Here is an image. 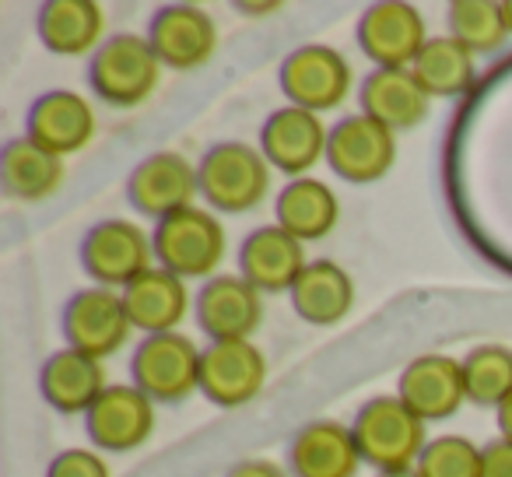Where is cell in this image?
Here are the masks:
<instances>
[{
	"mask_svg": "<svg viewBox=\"0 0 512 477\" xmlns=\"http://www.w3.org/2000/svg\"><path fill=\"white\" fill-rule=\"evenodd\" d=\"M351 435L358 442L362 463L386 470H407L425 453V421L411 411L400 397H372L355 414Z\"/></svg>",
	"mask_w": 512,
	"mask_h": 477,
	"instance_id": "cell-1",
	"label": "cell"
},
{
	"mask_svg": "<svg viewBox=\"0 0 512 477\" xmlns=\"http://www.w3.org/2000/svg\"><path fill=\"white\" fill-rule=\"evenodd\" d=\"M200 197L221 214L253 211L271 190V162L264 151L242 141H221L197 165Z\"/></svg>",
	"mask_w": 512,
	"mask_h": 477,
	"instance_id": "cell-2",
	"label": "cell"
},
{
	"mask_svg": "<svg viewBox=\"0 0 512 477\" xmlns=\"http://www.w3.org/2000/svg\"><path fill=\"white\" fill-rule=\"evenodd\" d=\"M151 246L165 271L176 278H214L225 260V228L204 207H186L162 218L151 232Z\"/></svg>",
	"mask_w": 512,
	"mask_h": 477,
	"instance_id": "cell-3",
	"label": "cell"
},
{
	"mask_svg": "<svg viewBox=\"0 0 512 477\" xmlns=\"http://www.w3.org/2000/svg\"><path fill=\"white\" fill-rule=\"evenodd\" d=\"M158 78H162V60L155 57L148 39L130 36V32L106 39L92 53V64H88V85H92V92L102 102L120 109L141 106L158 88Z\"/></svg>",
	"mask_w": 512,
	"mask_h": 477,
	"instance_id": "cell-4",
	"label": "cell"
},
{
	"mask_svg": "<svg viewBox=\"0 0 512 477\" xmlns=\"http://www.w3.org/2000/svg\"><path fill=\"white\" fill-rule=\"evenodd\" d=\"M200 358L204 351L176 330L151 334L130 358V376L155 404H183L193 390H200Z\"/></svg>",
	"mask_w": 512,
	"mask_h": 477,
	"instance_id": "cell-5",
	"label": "cell"
},
{
	"mask_svg": "<svg viewBox=\"0 0 512 477\" xmlns=\"http://www.w3.org/2000/svg\"><path fill=\"white\" fill-rule=\"evenodd\" d=\"M151 235L141 232V225L127 218H106L88 228L85 243H81V264L95 288H127L144 271H151Z\"/></svg>",
	"mask_w": 512,
	"mask_h": 477,
	"instance_id": "cell-6",
	"label": "cell"
},
{
	"mask_svg": "<svg viewBox=\"0 0 512 477\" xmlns=\"http://www.w3.org/2000/svg\"><path fill=\"white\" fill-rule=\"evenodd\" d=\"M425 43V18L404 0H379L358 18V46L383 71H411Z\"/></svg>",
	"mask_w": 512,
	"mask_h": 477,
	"instance_id": "cell-7",
	"label": "cell"
},
{
	"mask_svg": "<svg viewBox=\"0 0 512 477\" xmlns=\"http://www.w3.org/2000/svg\"><path fill=\"white\" fill-rule=\"evenodd\" d=\"M327 162L344 183H376L397 162V134L365 113L344 116L337 127H330Z\"/></svg>",
	"mask_w": 512,
	"mask_h": 477,
	"instance_id": "cell-8",
	"label": "cell"
},
{
	"mask_svg": "<svg viewBox=\"0 0 512 477\" xmlns=\"http://www.w3.org/2000/svg\"><path fill=\"white\" fill-rule=\"evenodd\" d=\"M278 85L288 106L323 113V109H334L337 102H344L351 88V67L334 46H299L281 64Z\"/></svg>",
	"mask_w": 512,
	"mask_h": 477,
	"instance_id": "cell-9",
	"label": "cell"
},
{
	"mask_svg": "<svg viewBox=\"0 0 512 477\" xmlns=\"http://www.w3.org/2000/svg\"><path fill=\"white\" fill-rule=\"evenodd\" d=\"M130 330L134 323L123 306V295H116L113 288H85L64 309L67 348L99 358V362L127 344Z\"/></svg>",
	"mask_w": 512,
	"mask_h": 477,
	"instance_id": "cell-10",
	"label": "cell"
},
{
	"mask_svg": "<svg viewBox=\"0 0 512 477\" xmlns=\"http://www.w3.org/2000/svg\"><path fill=\"white\" fill-rule=\"evenodd\" d=\"M197 193H200L197 169L179 151H155L141 165H134V172L127 179V197L134 204V211L158 221L193 207Z\"/></svg>",
	"mask_w": 512,
	"mask_h": 477,
	"instance_id": "cell-11",
	"label": "cell"
},
{
	"mask_svg": "<svg viewBox=\"0 0 512 477\" xmlns=\"http://www.w3.org/2000/svg\"><path fill=\"white\" fill-rule=\"evenodd\" d=\"M267 362L249 341H211L200 358V393L218 407H242L264 390Z\"/></svg>",
	"mask_w": 512,
	"mask_h": 477,
	"instance_id": "cell-12",
	"label": "cell"
},
{
	"mask_svg": "<svg viewBox=\"0 0 512 477\" xmlns=\"http://www.w3.org/2000/svg\"><path fill=\"white\" fill-rule=\"evenodd\" d=\"M327 141L330 130L320 123V116L299 106L274 109L264 127H260L264 158L292 179H302L320 158H327Z\"/></svg>",
	"mask_w": 512,
	"mask_h": 477,
	"instance_id": "cell-13",
	"label": "cell"
},
{
	"mask_svg": "<svg viewBox=\"0 0 512 477\" xmlns=\"http://www.w3.org/2000/svg\"><path fill=\"white\" fill-rule=\"evenodd\" d=\"M148 43L162 60V67L193 71L211 60L214 46H218V25L207 11L193 8V4H165L151 18Z\"/></svg>",
	"mask_w": 512,
	"mask_h": 477,
	"instance_id": "cell-14",
	"label": "cell"
},
{
	"mask_svg": "<svg viewBox=\"0 0 512 477\" xmlns=\"http://www.w3.org/2000/svg\"><path fill=\"white\" fill-rule=\"evenodd\" d=\"M88 439L106 453H130L141 442H148L155 428V400L137 386L113 383L106 386L95 407L85 414Z\"/></svg>",
	"mask_w": 512,
	"mask_h": 477,
	"instance_id": "cell-15",
	"label": "cell"
},
{
	"mask_svg": "<svg viewBox=\"0 0 512 477\" xmlns=\"http://www.w3.org/2000/svg\"><path fill=\"white\" fill-rule=\"evenodd\" d=\"M264 320V299L242 274H214L197 292V323L211 341H246Z\"/></svg>",
	"mask_w": 512,
	"mask_h": 477,
	"instance_id": "cell-16",
	"label": "cell"
},
{
	"mask_svg": "<svg viewBox=\"0 0 512 477\" xmlns=\"http://www.w3.org/2000/svg\"><path fill=\"white\" fill-rule=\"evenodd\" d=\"M309 267L306 246L281 225H264L246 235L239 250V271L256 292H292L295 281Z\"/></svg>",
	"mask_w": 512,
	"mask_h": 477,
	"instance_id": "cell-17",
	"label": "cell"
},
{
	"mask_svg": "<svg viewBox=\"0 0 512 477\" xmlns=\"http://www.w3.org/2000/svg\"><path fill=\"white\" fill-rule=\"evenodd\" d=\"M397 397L418 414L421 421L453 418L467 400L463 386V362L449 355H421L400 372Z\"/></svg>",
	"mask_w": 512,
	"mask_h": 477,
	"instance_id": "cell-18",
	"label": "cell"
},
{
	"mask_svg": "<svg viewBox=\"0 0 512 477\" xmlns=\"http://www.w3.org/2000/svg\"><path fill=\"white\" fill-rule=\"evenodd\" d=\"M25 137L60 158L74 155L95 137V113L78 92H67V88L43 92L29 109Z\"/></svg>",
	"mask_w": 512,
	"mask_h": 477,
	"instance_id": "cell-19",
	"label": "cell"
},
{
	"mask_svg": "<svg viewBox=\"0 0 512 477\" xmlns=\"http://www.w3.org/2000/svg\"><path fill=\"white\" fill-rule=\"evenodd\" d=\"M288 467L295 477H355L362 453L348 425L323 418L299 428L288 449Z\"/></svg>",
	"mask_w": 512,
	"mask_h": 477,
	"instance_id": "cell-20",
	"label": "cell"
},
{
	"mask_svg": "<svg viewBox=\"0 0 512 477\" xmlns=\"http://www.w3.org/2000/svg\"><path fill=\"white\" fill-rule=\"evenodd\" d=\"M358 99H362V113L379 120L383 127H390L393 134L421 127L428 120V113H432V95L421 88L414 71H383V67H376L372 74H365Z\"/></svg>",
	"mask_w": 512,
	"mask_h": 477,
	"instance_id": "cell-21",
	"label": "cell"
},
{
	"mask_svg": "<svg viewBox=\"0 0 512 477\" xmlns=\"http://www.w3.org/2000/svg\"><path fill=\"white\" fill-rule=\"evenodd\" d=\"M39 390H43L46 404L57 407L60 414H88L95 400L106 393V372H102L99 358L64 348L43 362Z\"/></svg>",
	"mask_w": 512,
	"mask_h": 477,
	"instance_id": "cell-22",
	"label": "cell"
},
{
	"mask_svg": "<svg viewBox=\"0 0 512 477\" xmlns=\"http://www.w3.org/2000/svg\"><path fill=\"white\" fill-rule=\"evenodd\" d=\"M123 306L127 316L137 330L144 334H172L179 327V320L190 309V292H186V281L176 278L165 267H151L137 281H130L123 288Z\"/></svg>",
	"mask_w": 512,
	"mask_h": 477,
	"instance_id": "cell-23",
	"label": "cell"
},
{
	"mask_svg": "<svg viewBox=\"0 0 512 477\" xmlns=\"http://www.w3.org/2000/svg\"><path fill=\"white\" fill-rule=\"evenodd\" d=\"M292 306L313 327H334L337 320L351 313L355 306V281L334 260H309L302 278L295 281Z\"/></svg>",
	"mask_w": 512,
	"mask_h": 477,
	"instance_id": "cell-24",
	"label": "cell"
},
{
	"mask_svg": "<svg viewBox=\"0 0 512 477\" xmlns=\"http://www.w3.org/2000/svg\"><path fill=\"white\" fill-rule=\"evenodd\" d=\"M274 211H278V225L288 235H295L299 243H316L334 232L337 218H341V200L327 183L302 176L281 186Z\"/></svg>",
	"mask_w": 512,
	"mask_h": 477,
	"instance_id": "cell-25",
	"label": "cell"
},
{
	"mask_svg": "<svg viewBox=\"0 0 512 477\" xmlns=\"http://www.w3.org/2000/svg\"><path fill=\"white\" fill-rule=\"evenodd\" d=\"M0 183H4L8 197L36 204V200H46L60 190L64 158L39 148L29 137H15L4 144V155H0Z\"/></svg>",
	"mask_w": 512,
	"mask_h": 477,
	"instance_id": "cell-26",
	"label": "cell"
},
{
	"mask_svg": "<svg viewBox=\"0 0 512 477\" xmlns=\"http://www.w3.org/2000/svg\"><path fill=\"white\" fill-rule=\"evenodd\" d=\"M36 29L50 53L81 57L92 46H99L106 15L95 0H46L36 15Z\"/></svg>",
	"mask_w": 512,
	"mask_h": 477,
	"instance_id": "cell-27",
	"label": "cell"
},
{
	"mask_svg": "<svg viewBox=\"0 0 512 477\" xmlns=\"http://www.w3.org/2000/svg\"><path fill=\"white\" fill-rule=\"evenodd\" d=\"M411 71L432 99H456L474 81L477 57L463 43H456L453 36H439V39H428Z\"/></svg>",
	"mask_w": 512,
	"mask_h": 477,
	"instance_id": "cell-28",
	"label": "cell"
},
{
	"mask_svg": "<svg viewBox=\"0 0 512 477\" xmlns=\"http://www.w3.org/2000/svg\"><path fill=\"white\" fill-rule=\"evenodd\" d=\"M463 386L467 400L477 407H502L512 397V348L481 344L463 358Z\"/></svg>",
	"mask_w": 512,
	"mask_h": 477,
	"instance_id": "cell-29",
	"label": "cell"
},
{
	"mask_svg": "<svg viewBox=\"0 0 512 477\" xmlns=\"http://www.w3.org/2000/svg\"><path fill=\"white\" fill-rule=\"evenodd\" d=\"M446 22L449 36L467 46L474 57L502 50L509 39V29L502 22V4H495V0H453Z\"/></svg>",
	"mask_w": 512,
	"mask_h": 477,
	"instance_id": "cell-30",
	"label": "cell"
},
{
	"mask_svg": "<svg viewBox=\"0 0 512 477\" xmlns=\"http://www.w3.org/2000/svg\"><path fill=\"white\" fill-rule=\"evenodd\" d=\"M421 477H481V449L467 435H442L414 463Z\"/></svg>",
	"mask_w": 512,
	"mask_h": 477,
	"instance_id": "cell-31",
	"label": "cell"
},
{
	"mask_svg": "<svg viewBox=\"0 0 512 477\" xmlns=\"http://www.w3.org/2000/svg\"><path fill=\"white\" fill-rule=\"evenodd\" d=\"M46 477H113L99 453L92 449H64L50 460Z\"/></svg>",
	"mask_w": 512,
	"mask_h": 477,
	"instance_id": "cell-32",
	"label": "cell"
},
{
	"mask_svg": "<svg viewBox=\"0 0 512 477\" xmlns=\"http://www.w3.org/2000/svg\"><path fill=\"white\" fill-rule=\"evenodd\" d=\"M481 477H512V442L495 439L481 446Z\"/></svg>",
	"mask_w": 512,
	"mask_h": 477,
	"instance_id": "cell-33",
	"label": "cell"
},
{
	"mask_svg": "<svg viewBox=\"0 0 512 477\" xmlns=\"http://www.w3.org/2000/svg\"><path fill=\"white\" fill-rule=\"evenodd\" d=\"M225 477H285V470L271 460H242Z\"/></svg>",
	"mask_w": 512,
	"mask_h": 477,
	"instance_id": "cell-34",
	"label": "cell"
},
{
	"mask_svg": "<svg viewBox=\"0 0 512 477\" xmlns=\"http://www.w3.org/2000/svg\"><path fill=\"white\" fill-rule=\"evenodd\" d=\"M498 432H502L505 442H512V397L498 407Z\"/></svg>",
	"mask_w": 512,
	"mask_h": 477,
	"instance_id": "cell-35",
	"label": "cell"
},
{
	"mask_svg": "<svg viewBox=\"0 0 512 477\" xmlns=\"http://www.w3.org/2000/svg\"><path fill=\"white\" fill-rule=\"evenodd\" d=\"M239 11H246V15H274L278 11V4H239Z\"/></svg>",
	"mask_w": 512,
	"mask_h": 477,
	"instance_id": "cell-36",
	"label": "cell"
},
{
	"mask_svg": "<svg viewBox=\"0 0 512 477\" xmlns=\"http://www.w3.org/2000/svg\"><path fill=\"white\" fill-rule=\"evenodd\" d=\"M502 22H505V29H509V36H512V0H502Z\"/></svg>",
	"mask_w": 512,
	"mask_h": 477,
	"instance_id": "cell-37",
	"label": "cell"
},
{
	"mask_svg": "<svg viewBox=\"0 0 512 477\" xmlns=\"http://www.w3.org/2000/svg\"><path fill=\"white\" fill-rule=\"evenodd\" d=\"M379 477H421L414 467H407V470H386V474H379Z\"/></svg>",
	"mask_w": 512,
	"mask_h": 477,
	"instance_id": "cell-38",
	"label": "cell"
}]
</instances>
